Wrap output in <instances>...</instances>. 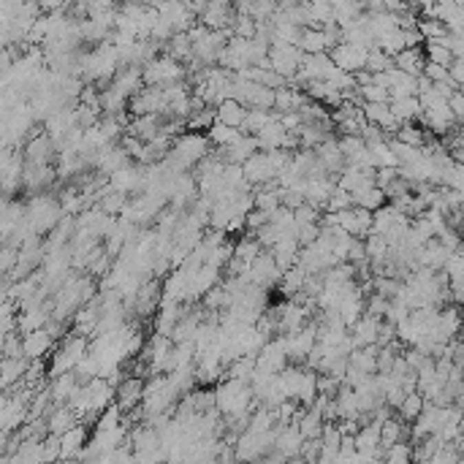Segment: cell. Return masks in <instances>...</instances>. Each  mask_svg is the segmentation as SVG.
Instances as JSON below:
<instances>
[{"mask_svg":"<svg viewBox=\"0 0 464 464\" xmlns=\"http://www.w3.org/2000/svg\"><path fill=\"white\" fill-rule=\"evenodd\" d=\"M264 253V244L258 242V236L255 233H244V239H239L236 242V250H233V255L236 258H242V261H250L253 264V258H258Z\"/></svg>","mask_w":464,"mask_h":464,"instance_id":"obj_21","label":"cell"},{"mask_svg":"<svg viewBox=\"0 0 464 464\" xmlns=\"http://www.w3.org/2000/svg\"><path fill=\"white\" fill-rule=\"evenodd\" d=\"M144 386H147V380L139 375H131L117 386V399H120L117 405L123 408V413H134L139 408L144 399Z\"/></svg>","mask_w":464,"mask_h":464,"instance_id":"obj_5","label":"cell"},{"mask_svg":"<svg viewBox=\"0 0 464 464\" xmlns=\"http://www.w3.org/2000/svg\"><path fill=\"white\" fill-rule=\"evenodd\" d=\"M275 117H277L275 109H258V106H250V109H247V117H244V123H242V131L255 136V134H258L261 128H266Z\"/></svg>","mask_w":464,"mask_h":464,"instance_id":"obj_14","label":"cell"},{"mask_svg":"<svg viewBox=\"0 0 464 464\" xmlns=\"http://www.w3.org/2000/svg\"><path fill=\"white\" fill-rule=\"evenodd\" d=\"M326 47H328V39H326L324 30H307V33L302 36V49L310 52V54H318V52H324Z\"/></svg>","mask_w":464,"mask_h":464,"instance_id":"obj_24","label":"cell"},{"mask_svg":"<svg viewBox=\"0 0 464 464\" xmlns=\"http://www.w3.org/2000/svg\"><path fill=\"white\" fill-rule=\"evenodd\" d=\"M307 269L302 266V264H293L285 275H282V280H280L277 291L285 296V299H296L302 291H304V282H307Z\"/></svg>","mask_w":464,"mask_h":464,"instance_id":"obj_11","label":"cell"},{"mask_svg":"<svg viewBox=\"0 0 464 464\" xmlns=\"http://www.w3.org/2000/svg\"><path fill=\"white\" fill-rule=\"evenodd\" d=\"M367 57H370V52H364L361 47H353V44H342V47L331 49V60L342 71H361L367 65Z\"/></svg>","mask_w":464,"mask_h":464,"instance_id":"obj_7","label":"cell"},{"mask_svg":"<svg viewBox=\"0 0 464 464\" xmlns=\"http://www.w3.org/2000/svg\"><path fill=\"white\" fill-rule=\"evenodd\" d=\"M253 372H255V356H247V353H244V356H239L231 367L226 370V377H236V380L250 383Z\"/></svg>","mask_w":464,"mask_h":464,"instance_id":"obj_22","label":"cell"},{"mask_svg":"<svg viewBox=\"0 0 464 464\" xmlns=\"http://www.w3.org/2000/svg\"><path fill=\"white\" fill-rule=\"evenodd\" d=\"M247 109H250V106H244L239 98H226L223 103H218V120L226 123V125L242 128V123H244V117H247Z\"/></svg>","mask_w":464,"mask_h":464,"instance_id":"obj_12","label":"cell"},{"mask_svg":"<svg viewBox=\"0 0 464 464\" xmlns=\"http://www.w3.org/2000/svg\"><path fill=\"white\" fill-rule=\"evenodd\" d=\"M361 95H364V101H377V103H388V95L391 90L388 87H380V85H367V87H361Z\"/></svg>","mask_w":464,"mask_h":464,"instance_id":"obj_32","label":"cell"},{"mask_svg":"<svg viewBox=\"0 0 464 464\" xmlns=\"http://www.w3.org/2000/svg\"><path fill=\"white\" fill-rule=\"evenodd\" d=\"M285 128H282V123H280L277 117L266 125V128H261L255 136H258V147L261 149H275V147H282V139H285Z\"/></svg>","mask_w":464,"mask_h":464,"instance_id":"obj_19","label":"cell"},{"mask_svg":"<svg viewBox=\"0 0 464 464\" xmlns=\"http://www.w3.org/2000/svg\"><path fill=\"white\" fill-rule=\"evenodd\" d=\"M244 223H247V231L250 233H255L258 229H264L266 223H269V212H264V209H250L247 212V218H244Z\"/></svg>","mask_w":464,"mask_h":464,"instance_id":"obj_29","label":"cell"},{"mask_svg":"<svg viewBox=\"0 0 464 464\" xmlns=\"http://www.w3.org/2000/svg\"><path fill=\"white\" fill-rule=\"evenodd\" d=\"M141 85H144V74H139L136 68H131V71H123V74H117L114 76V82H112V87L117 90L120 95H125L128 101L134 98V95L141 90Z\"/></svg>","mask_w":464,"mask_h":464,"instance_id":"obj_15","label":"cell"},{"mask_svg":"<svg viewBox=\"0 0 464 464\" xmlns=\"http://www.w3.org/2000/svg\"><path fill=\"white\" fill-rule=\"evenodd\" d=\"M397 139L399 141H405V144H421V134H418L416 128H410V125H402L399 131H397Z\"/></svg>","mask_w":464,"mask_h":464,"instance_id":"obj_36","label":"cell"},{"mask_svg":"<svg viewBox=\"0 0 464 464\" xmlns=\"http://www.w3.org/2000/svg\"><path fill=\"white\" fill-rule=\"evenodd\" d=\"M451 109H454V114H464V95H454L451 98Z\"/></svg>","mask_w":464,"mask_h":464,"instance_id":"obj_37","label":"cell"},{"mask_svg":"<svg viewBox=\"0 0 464 464\" xmlns=\"http://www.w3.org/2000/svg\"><path fill=\"white\" fill-rule=\"evenodd\" d=\"M399 410H402V416L408 418V421H410V418H418L421 416V410H423V399H421L418 394H408Z\"/></svg>","mask_w":464,"mask_h":464,"instance_id":"obj_28","label":"cell"},{"mask_svg":"<svg viewBox=\"0 0 464 464\" xmlns=\"http://www.w3.org/2000/svg\"><path fill=\"white\" fill-rule=\"evenodd\" d=\"M324 231V226L321 223H310V226H299V244L302 247H307V244H313L318 236Z\"/></svg>","mask_w":464,"mask_h":464,"instance_id":"obj_31","label":"cell"},{"mask_svg":"<svg viewBox=\"0 0 464 464\" xmlns=\"http://www.w3.org/2000/svg\"><path fill=\"white\" fill-rule=\"evenodd\" d=\"M63 440V462L68 459H79L82 451H85V443H87V429H85V421H76L71 429H65L60 434Z\"/></svg>","mask_w":464,"mask_h":464,"instance_id":"obj_10","label":"cell"},{"mask_svg":"<svg viewBox=\"0 0 464 464\" xmlns=\"http://www.w3.org/2000/svg\"><path fill=\"white\" fill-rule=\"evenodd\" d=\"M255 236H258V242L264 244V250H272L275 244H277V239H280V231L272 226V223H266L264 229H258L255 231Z\"/></svg>","mask_w":464,"mask_h":464,"instance_id":"obj_30","label":"cell"},{"mask_svg":"<svg viewBox=\"0 0 464 464\" xmlns=\"http://www.w3.org/2000/svg\"><path fill=\"white\" fill-rule=\"evenodd\" d=\"M258 149H261V147H258V136H253V134H244V136L236 141V144H231V147H218L223 163H242V166H244V160H250V155H255Z\"/></svg>","mask_w":464,"mask_h":464,"instance_id":"obj_8","label":"cell"},{"mask_svg":"<svg viewBox=\"0 0 464 464\" xmlns=\"http://www.w3.org/2000/svg\"><path fill=\"white\" fill-rule=\"evenodd\" d=\"M388 57L383 54V52H370V57H367V68H370L372 74H377V71H388Z\"/></svg>","mask_w":464,"mask_h":464,"instance_id":"obj_35","label":"cell"},{"mask_svg":"<svg viewBox=\"0 0 464 464\" xmlns=\"http://www.w3.org/2000/svg\"><path fill=\"white\" fill-rule=\"evenodd\" d=\"M22 152H25V160H28V163H36V166L52 163V158H57V147H54V139L49 136L47 128L25 141Z\"/></svg>","mask_w":464,"mask_h":464,"instance_id":"obj_2","label":"cell"},{"mask_svg":"<svg viewBox=\"0 0 464 464\" xmlns=\"http://www.w3.org/2000/svg\"><path fill=\"white\" fill-rule=\"evenodd\" d=\"M391 109H394V114L402 120V123H408L413 114L418 112V101L416 98H410V95H405V98H394L391 101Z\"/></svg>","mask_w":464,"mask_h":464,"instance_id":"obj_25","label":"cell"},{"mask_svg":"<svg viewBox=\"0 0 464 464\" xmlns=\"http://www.w3.org/2000/svg\"><path fill=\"white\" fill-rule=\"evenodd\" d=\"M386 310H388V299H386V296H380V293L370 296V302H367V315L386 318Z\"/></svg>","mask_w":464,"mask_h":464,"instance_id":"obj_33","label":"cell"},{"mask_svg":"<svg viewBox=\"0 0 464 464\" xmlns=\"http://www.w3.org/2000/svg\"><path fill=\"white\" fill-rule=\"evenodd\" d=\"M318 370H310V367H304V375H302V386H299V394H296V399L302 402V405H307V408H313L315 405V399H318Z\"/></svg>","mask_w":464,"mask_h":464,"instance_id":"obj_17","label":"cell"},{"mask_svg":"<svg viewBox=\"0 0 464 464\" xmlns=\"http://www.w3.org/2000/svg\"><path fill=\"white\" fill-rule=\"evenodd\" d=\"M282 275H285V272L277 266L272 250H264V253H261L258 258H253V264H250V280H253L255 285H261V288H275V285H280Z\"/></svg>","mask_w":464,"mask_h":464,"instance_id":"obj_1","label":"cell"},{"mask_svg":"<svg viewBox=\"0 0 464 464\" xmlns=\"http://www.w3.org/2000/svg\"><path fill=\"white\" fill-rule=\"evenodd\" d=\"M296 212V223L299 226H310V223H321V218H324V209H318L315 204H310V201H304L299 209H293Z\"/></svg>","mask_w":464,"mask_h":464,"instance_id":"obj_26","label":"cell"},{"mask_svg":"<svg viewBox=\"0 0 464 464\" xmlns=\"http://www.w3.org/2000/svg\"><path fill=\"white\" fill-rule=\"evenodd\" d=\"M28 364H30V359H8V356L3 359V367H0V386H3V391L11 388V386H17L25 377Z\"/></svg>","mask_w":464,"mask_h":464,"instance_id":"obj_13","label":"cell"},{"mask_svg":"<svg viewBox=\"0 0 464 464\" xmlns=\"http://www.w3.org/2000/svg\"><path fill=\"white\" fill-rule=\"evenodd\" d=\"M380 434H383V448L388 451L394 443H399V437H402V426H399V421H391V418H386L383 421V426H380Z\"/></svg>","mask_w":464,"mask_h":464,"instance_id":"obj_27","label":"cell"},{"mask_svg":"<svg viewBox=\"0 0 464 464\" xmlns=\"http://www.w3.org/2000/svg\"><path fill=\"white\" fill-rule=\"evenodd\" d=\"M315 152H318V160L324 163V169L328 174H342L345 171V166H348V158H345V152L339 149V139H337V134H331L324 144H318L315 147Z\"/></svg>","mask_w":464,"mask_h":464,"instance_id":"obj_4","label":"cell"},{"mask_svg":"<svg viewBox=\"0 0 464 464\" xmlns=\"http://www.w3.org/2000/svg\"><path fill=\"white\" fill-rule=\"evenodd\" d=\"M244 136V131L242 128H236V125H226V123H215L212 128H209V139L212 144H218V147H231L236 141Z\"/></svg>","mask_w":464,"mask_h":464,"instance_id":"obj_18","label":"cell"},{"mask_svg":"<svg viewBox=\"0 0 464 464\" xmlns=\"http://www.w3.org/2000/svg\"><path fill=\"white\" fill-rule=\"evenodd\" d=\"M22 345H25V356L28 359H44L49 350L54 348V337L47 326L33 328L28 334H22Z\"/></svg>","mask_w":464,"mask_h":464,"instance_id":"obj_6","label":"cell"},{"mask_svg":"<svg viewBox=\"0 0 464 464\" xmlns=\"http://www.w3.org/2000/svg\"><path fill=\"white\" fill-rule=\"evenodd\" d=\"M410 456H413V451H410L405 443H394V445L386 451V459H388V462H408Z\"/></svg>","mask_w":464,"mask_h":464,"instance_id":"obj_34","label":"cell"},{"mask_svg":"<svg viewBox=\"0 0 464 464\" xmlns=\"http://www.w3.org/2000/svg\"><path fill=\"white\" fill-rule=\"evenodd\" d=\"M218 123V106H204L201 112H193L187 117V131H204L209 134V128Z\"/></svg>","mask_w":464,"mask_h":464,"instance_id":"obj_20","label":"cell"},{"mask_svg":"<svg viewBox=\"0 0 464 464\" xmlns=\"http://www.w3.org/2000/svg\"><path fill=\"white\" fill-rule=\"evenodd\" d=\"M353 196V204L356 207H367V209H380L383 204H386V190L377 185H370V187H359V190H353L350 193Z\"/></svg>","mask_w":464,"mask_h":464,"instance_id":"obj_16","label":"cell"},{"mask_svg":"<svg viewBox=\"0 0 464 464\" xmlns=\"http://www.w3.org/2000/svg\"><path fill=\"white\" fill-rule=\"evenodd\" d=\"M244 177L255 187L277 180V174H275V169H272V163H269V152H266V149H258L255 155H250V160H244Z\"/></svg>","mask_w":464,"mask_h":464,"instance_id":"obj_3","label":"cell"},{"mask_svg":"<svg viewBox=\"0 0 464 464\" xmlns=\"http://www.w3.org/2000/svg\"><path fill=\"white\" fill-rule=\"evenodd\" d=\"M302 445H304V434H302L299 423L280 426L277 443H275V448H277V451H282L288 459H302Z\"/></svg>","mask_w":464,"mask_h":464,"instance_id":"obj_9","label":"cell"},{"mask_svg":"<svg viewBox=\"0 0 464 464\" xmlns=\"http://www.w3.org/2000/svg\"><path fill=\"white\" fill-rule=\"evenodd\" d=\"M348 207H356L353 204V196H350V190H345V187H334V193L328 196V204H326V212H342V209H348Z\"/></svg>","mask_w":464,"mask_h":464,"instance_id":"obj_23","label":"cell"}]
</instances>
